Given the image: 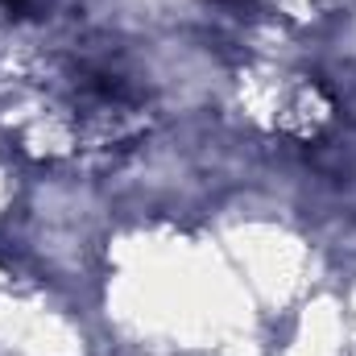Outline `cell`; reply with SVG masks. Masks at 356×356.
<instances>
[{"label": "cell", "instance_id": "obj_1", "mask_svg": "<svg viewBox=\"0 0 356 356\" xmlns=\"http://www.w3.org/2000/svg\"><path fill=\"white\" fill-rule=\"evenodd\" d=\"M0 4H8V8H13V4H17V0H0Z\"/></svg>", "mask_w": 356, "mask_h": 356}]
</instances>
